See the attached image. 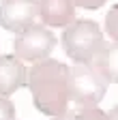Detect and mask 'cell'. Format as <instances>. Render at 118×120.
<instances>
[{
	"label": "cell",
	"instance_id": "cell-9",
	"mask_svg": "<svg viewBox=\"0 0 118 120\" xmlns=\"http://www.w3.org/2000/svg\"><path fill=\"white\" fill-rule=\"evenodd\" d=\"M105 32L114 43H118V4H114L105 15Z\"/></svg>",
	"mask_w": 118,
	"mask_h": 120
},
{
	"label": "cell",
	"instance_id": "cell-5",
	"mask_svg": "<svg viewBox=\"0 0 118 120\" xmlns=\"http://www.w3.org/2000/svg\"><path fill=\"white\" fill-rule=\"evenodd\" d=\"M39 17L37 0H2L0 2V28L9 32H22V30L34 26Z\"/></svg>",
	"mask_w": 118,
	"mask_h": 120
},
{
	"label": "cell",
	"instance_id": "cell-6",
	"mask_svg": "<svg viewBox=\"0 0 118 120\" xmlns=\"http://www.w3.org/2000/svg\"><path fill=\"white\" fill-rule=\"evenodd\" d=\"M37 4L45 28H67L75 22V4L71 0H37Z\"/></svg>",
	"mask_w": 118,
	"mask_h": 120
},
{
	"label": "cell",
	"instance_id": "cell-13",
	"mask_svg": "<svg viewBox=\"0 0 118 120\" xmlns=\"http://www.w3.org/2000/svg\"><path fill=\"white\" fill-rule=\"evenodd\" d=\"M52 120H75V112H65V114H58V116H54Z\"/></svg>",
	"mask_w": 118,
	"mask_h": 120
},
{
	"label": "cell",
	"instance_id": "cell-3",
	"mask_svg": "<svg viewBox=\"0 0 118 120\" xmlns=\"http://www.w3.org/2000/svg\"><path fill=\"white\" fill-rule=\"evenodd\" d=\"M110 82L92 64L69 67V101L82 107H97L105 97Z\"/></svg>",
	"mask_w": 118,
	"mask_h": 120
},
{
	"label": "cell",
	"instance_id": "cell-7",
	"mask_svg": "<svg viewBox=\"0 0 118 120\" xmlns=\"http://www.w3.org/2000/svg\"><path fill=\"white\" fill-rule=\"evenodd\" d=\"M26 75H28V69L24 67L22 60H17L11 54L0 56V97L7 99L13 92H17L19 88H24Z\"/></svg>",
	"mask_w": 118,
	"mask_h": 120
},
{
	"label": "cell",
	"instance_id": "cell-12",
	"mask_svg": "<svg viewBox=\"0 0 118 120\" xmlns=\"http://www.w3.org/2000/svg\"><path fill=\"white\" fill-rule=\"evenodd\" d=\"M75 7H80V9H86V11H97V9H101L103 4L107 2V0H71Z\"/></svg>",
	"mask_w": 118,
	"mask_h": 120
},
{
	"label": "cell",
	"instance_id": "cell-10",
	"mask_svg": "<svg viewBox=\"0 0 118 120\" xmlns=\"http://www.w3.org/2000/svg\"><path fill=\"white\" fill-rule=\"evenodd\" d=\"M75 120H107V112L99 107H82L75 112Z\"/></svg>",
	"mask_w": 118,
	"mask_h": 120
},
{
	"label": "cell",
	"instance_id": "cell-11",
	"mask_svg": "<svg viewBox=\"0 0 118 120\" xmlns=\"http://www.w3.org/2000/svg\"><path fill=\"white\" fill-rule=\"evenodd\" d=\"M0 120H15V105L11 99L0 97Z\"/></svg>",
	"mask_w": 118,
	"mask_h": 120
},
{
	"label": "cell",
	"instance_id": "cell-1",
	"mask_svg": "<svg viewBox=\"0 0 118 120\" xmlns=\"http://www.w3.org/2000/svg\"><path fill=\"white\" fill-rule=\"evenodd\" d=\"M26 86L32 94L34 107L45 116L65 114L69 107V67L60 60H41L26 75Z\"/></svg>",
	"mask_w": 118,
	"mask_h": 120
},
{
	"label": "cell",
	"instance_id": "cell-14",
	"mask_svg": "<svg viewBox=\"0 0 118 120\" xmlns=\"http://www.w3.org/2000/svg\"><path fill=\"white\" fill-rule=\"evenodd\" d=\"M107 120H118V105H114L112 112H107Z\"/></svg>",
	"mask_w": 118,
	"mask_h": 120
},
{
	"label": "cell",
	"instance_id": "cell-8",
	"mask_svg": "<svg viewBox=\"0 0 118 120\" xmlns=\"http://www.w3.org/2000/svg\"><path fill=\"white\" fill-rule=\"evenodd\" d=\"M90 64L99 69L107 82L118 84V43H105Z\"/></svg>",
	"mask_w": 118,
	"mask_h": 120
},
{
	"label": "cell",
	"instance_id": "cell-4",
	"mask_svg": "<svg viewBox=\"0 0 118 120\" xmlns=\"http://www.w3.org/2000/svg\"><path fill=\"white\" fill-rule=\"evenodd\" d=\"M56 47V34L45 26H30L22 30V32L15 37V43H13V56L22 62H41V60H47L49 54Z\"/></svg>",
	"mask_w": 118,
	"mask_h": 120
},
{
	"label": "cell",
	"instance_id": "cell-2",
	"mask_svg": "<svg viewBox=\"0 0 118 120\" xmlns=\"http://www.w3.org/2000/svg\"><path fill=\"white\" fill-rule=\"evenodd\" d=\"M103 45V32L92 19H75L62 30V49L77 64H90Z\"/></svg>",
	"mask_w": 118,
	"mask_h": 120
}]
</instances>
